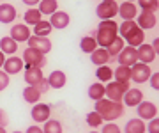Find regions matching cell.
<instances>
[{"mask_svg": "<svg viewBox=\"0 0 159 133\" xmlns=\"http://www.w3.org/2000/svg\"><path fill=\"white\" fill-rule=\"evenodd\" d=\"M92 36L96 37L99 48H108L119 37V23L115 20H102V21H99L96 32Z\"/></svg>", "mask_w": 159, "mask_h": 133, "instance_id": "cell-1", "label": "cell"}, {"mask_svg": "<svg viewBox=\"0 0 159 133\" xmlns=\"http://www.w3.org/2000/svg\"><path fill=\"white\" fill-rule=\"evenodd\" d=\"M119 36L127 43V46L138 48L140 45L145 43V32L136 25L134 20H127L119 25Z\"/></svg>", "mask_w": 159, "mask_h": 133, "instance_id": "cell-2", "label": "cell"}, {"mask_svg": "<svg viewBox=\"0 0 159 133\" xmlns=\"http://www.w3.org/2000/svg\"><path fill=\"white\" fill-rule=\"evenodd\" d=\"M124 103H119V101H111L108 98H102L99 101H96L94 105V110L102 117V121L106 122H113L115 119L124 116Z\"/></svg>", "mask_w": 159, "mask_h": 133, "instance_id": "cell-3", "label": "cell"}, {"mask_svg": "<svg viewBox=\"0 0 159 133\" xmlns=\"http://www.w3.org/2000/svg\"><path fill=\"white\" fill-rule=\"evenodd\" d=\"M129 89H131L129 83H122V82L111 80V82H108V83L104 85V98L122 103V98H124L125 91H129Z\"/></svg>", "mask_w": 159, "mask_h": 133, "instance_id": "cell-4", "label": "cell"}, {"mask_svg": "<svg viewBox=\"0 0 159 133\" xmlns=\"http://www.w3.org/2000/svg\"><path fill=\"white\" fill-rule=\"evenodd\" d=\"M119 14V4L115 0H102L96 7V16L99 20H113Z\"/></svg>", "mask_w": 159, "mask_h": 133, "instance_id": "cell-5", "label": "cell"}, {"mask_svg": "<svg viewBox=\"0 0 159 133\" xmlns=\"http://www.w3.org/2000/svg\"><path fill=\"white\" fill-rule=\"evenodd\" d=\"M21 59H23V62H25V66L41 68V69L46 66V55H43L41 52H37V50H34V48H25Z\"/></svg>", "mask_w": 159, "mask_h": 133, "instance_id": "cell-6", "label": "cell"}, {"mask_svg": "<svg viewBox=\"0 0 159 133\" xmlns=\"http://www.w3.org/2000/svg\"><path fill=\"white\" fill-rule=\"evenodd\" d=\"M150 75H152V71H150V66L148 64L136 62L131 68V80L136 82V83H145V82H148Z\"/></svg>", "mask_w": 159, "mask_h": 133, "instance_id": "cell-7", "label": "cell"}, {"mask_svg": "<svg viewBox=\"0 0 159 133\" xmlns=\"http://www.w3.org/2000/svg\"><path fill=\"white\" fill-rule=\"evenodd\" d=\"M30 116L35 122H46L51 116V107L48 103H35L32 105V110H30Z\"/></svg>", "mask_w": 159, "mask_h": 133, "instance_id": "cell-8", "label": "cell"}, {"mask_svg": "<svg viewBox=\"0 0 159 133\" xmlns=\"http://www.w3.org/2000/svg\"><path fill=\"white\" fill-rule=\"evenodd\" d=\"M136 114L142 121H150L154 117H157V107L152 103V101H147L143 99L142 103L136 107Z\"/></svg>", "mask_w": 159, "mask_h": 133, "instance_id": "cell-9", "label": "cell"}, {"mask_svg": "<svg viewBox=\"0 0 159 133\" xmlns=\"http://www.w3.org/2000/svg\"><path fill=\"white\" fill-rule=\"evenodd\" d=\"M9 37L11 39H14L20 45V43H27V41L30 39V36H32V32H30L29 29V25H25V23H16V25H12L11 27V32H9Z\"/></svg>", "mask_w": 159, "mask_h": 133, "instance_id": "cell-10", "label": "cell"}, {"mask_svg": "<svg viewBox=\"0 0 159 133\" xmlns=\"http://www.w3.org/2000/svg\"><path fill=\"white\" fill-rule=\"evenodd\" d=\"M117 62L120 66H127V68H133L134 64L138 62V53H136V48L133 46H124V50L119 53L117 57Z\"/></svg>", "mask_w": 159, "mask_h": 133, "instance_id": "cell-11", "label": "cell"}, {"mask_svg": "<svg viewBox=\"0 0 159 133\" xmlns=\"http://www.w3.org/2000/svg\"><path fill=\"white\" fill-rule=\"evenodd\" d=\"M136 25L140 27V29L145 32V30H150L156 27V23H157V18H156V12H148V11H142L138 12L136 16Z\"/></svg>", "mask_w": 159, "mask_h": 133, "instance_id": "cell-12", "label": "cell"}, {"mask_svg": "<svg viewBox=\"0 0 159 133\" xmlns=\"http://www.w3.org/2000/svg\"><path fill=\"white\" fill-rule=\"evenodd\" d=\"M29 43V48H34L37 52H41L43 55L51 52V41L50 37H39V36H30V39L27 41Z\"/></svg>", "mask_w": 159, "mask_h": 133, "instance_id": "cell-13", "label": "cell"}, {"mask_svg": "<svg viewBox=\"0 0 159 133\" xmlns=\"http://www.w3.org/2000/svg\"><path fill=\"white\" fill-rule=\"evenodd\" d=\"M48 21L51 23L53 29L62 30V29H67L69 27V23H71V16H69V12H66V11H57V12L51 14Z\"/></svg>", "mask_w": 159, "mask_h": 133, "instance_id": "cell-14", "label": "cell"}, {"mask_svg": "<svg viewBox=\"0 0 159 133\" xmlns=\"http://www.w3.org/2000/svg\"><path fill=\"white\" fill-rule=\"evenodd\" d=\"M23 68H25L23 59L16 57V55H11L9 59H6V62H4V66H2V71H6L7 75H18Z\"/></svg>", "mask_w": 159, "mask_h": 133, "instance_id": "cell-15", "label": "cell"}, {"mask_svg": "<svg viewBox=\"0 0 159 133\" xmlns=\"http://www.w3.org/2000/svg\"><path fill=\"white\" fill-rule=\"evenodd\" d=\"M119 16L122 18V21L127 20H136L138 16V6L133 2H122L119 4Z\"/></svg>", "mask_w": 159, "mask_h": 133, "instance_id": "cell-16", "label": "cell"}, {"mask_svg": "<svg viewBox=\"0 0 159 133\" xmlns=\"http://www.w3.org/2000/svg\"><path fill=\"white\" fill-rule=\"evenodd\" d=\"M136 53H138V62H143V64L154 62V59L157 57V55H156V52H154L152 45H148V43L140 45V46L136 48Z\"/></svg>", "mask_w": 159, "mask_h": 133, "instance_id": "cell-17", "label": "cell"}, {"mask_svg": "<svg viewBox=\"0 0 159 133\" xmlns=\"http://www.w3.org/2000/svg\"><path fill=\"white\" fill-rule=\"evenodd\" d=\"M143 101V93L136 87H133L129 91H125L124 98H122V103L124 107H138V105Z\"/></svg>", "mask_w": 159, "mask_h": 133, "instance_id": "cell-18", "label": "cell"}, {"mask_svg": "<svg viewBox=\"0 0 159 133\" xmlns=\"http://www.w3.org/2000/svg\"><path fill=\"white\" fill-rule=\"evenodd\" d=\"M48 85H50V89H62L64 85H66V82H67V76H66V73L60 69H55L51 71L50 75H48Z\"/></svg>", "mask_w": 159, "mask_h": 133, "instance_id": "cell-19", "label": "cell"}, {"mask_svg": "<svg viewBox=\"0 0 159 133\" xmlns=\"http://www.w3.org/2000/svg\"><path fill=\"white\" fill-rule=\"evenodd\" d=\"M25 82H27V85H37L44 76H43V71L41 68H32V66H25Z\"/></svg>", "mask_w": 159, "mask_h": 133, "instance_id": "cell-20", "label": "cell"}, {"mask_svg": "<svg viewBox=\"0 0 159 133\" xmlns=\"http://www.w3.org/2000/svg\"><path fill=\"white\" fill-rule=\"evenodd\" d=\"M16 9L12 4H0V23H12L16 20Z\"/></svg>", "mask_w": 159, "mask_h": 133, "instance_id": "cell-21", "label": "cell"}, {"mask_svg": "<svg viewBox=\"0 0 159 133\" xmlns=\"http://www.w3.org/2000/svg\"><path fill=\"white\" fill-rule=\"evenodd\" d=\"M145 131H147V124L142 119H129L125 122L124 130H122V133H145Z\"/></svg>", "mask_w": 159, "mask_h": 133, "instance_id": "cell-22", "label": "cell"}, {"mask_svg": "<svg viewBox=\"0 0 159 133\" xmlns=\"http://www.w3.org/2000/svg\"><path fill=\"white\" fill-rule=\"evenodd\" d=\"M90 60H92V64H96V66H104V64L111 62V57L108 55L106 48H96V50L90 53Z\"/></svg>", "mask_w": 159, "mask_h": 133, "instance_id": "cell-23", "label": "cell"}, {"mask_svg": "<svg viewBox=\"0 0 159 133\" xmlns=\"http://www.w3.org/2000/svg\"><path fill=\"white\" fill-rule=\"evenodd\" d=\"M21 96H23V99H25L27 103L35 105V103H39V99H41V96H43V94L39 93V89H37V87H34V85H27L25 89H23Z\"/></svg>", "mask_w": 159, "mask_h": 133, "instance_id": "cell-24", "label": "cell"}, {"mask_svg": "<svg viewBox=\"0 0 159 133\" xmlns=\"http://www.w3.org/2000/svg\"><path fill=\"white\" fill-rule=\"evenodd\" d=\"M18 50V43L14 39H11L9 36H6V37H2L0 39V52L4 53V55H14Z\"/></svg>", "mask_w": 159, "mask_h": 133, "instance_id": "cell-25", "label": "cell"}, {"mask_svg": "<svg viewBox=\"0 0 159 133\" xmlns=\"http://www.w3.org/2000/svg\"><path fill=\"white\" fill-rule=\"evenodd\" d=\"M96 78H97V82H101V83H108V82L113 80V69L110 68L108 64H104V66H97Z\"/></svg>", "mask_w": 159, "mask_h": 133, "instance_id": "cell-26", "label": "cell"}, {"mask_svg": "<svg viewBox=\"0 0 159 133\" xmlns=\"http://www.w3.org/2000/svg\"><path fill=\"white\" fill-rule=\"evenodd\" d=\"M23 20H25V25H37L43 20V14H41V11L37 9V7H30V9H27L25 11V14H23Z\"/></svg>", "mask_w": 159, "mask_h": 133, "instance_id": "cell-27", "label": "cell"}, {"mask_svg": "<svg viewBox=\"0 0 159 133\" xmlns=\"http://www.w3.org/2000/svg\"><path fill=\"white\" fill-rule=\"evenodd\" d=\"M37 9L41 11V14H46V16H51L53 12L58 11V2L57 0H41L37 4Z\"/></svg>", "mask_w": 159, "mask_h": 133, "instance_id": "cell-28", "label": "cell"}, {"mask_svg": "<svg viewBox=\"0 0 159 133\" xmlns=\"http://www.w3.org/2000/svg\"><path fill=\"white\" fill-rule=\"evenodd\" d=\"M124 46H125V41L119 36V37H117V39H115L113 43H111V45H110V46L106 48V52H108V55L111 57V60H117L119 53L122 52V50H124Z\"/></svg>", "mask_w": 159, "mask_h": 133, "instance_id": "cell-29", "label": "cell"}, {"mask_svg": "<svg viewBox=\"0 0 159 133\" xmlns=\"http://www.w3.org/2000/svg\"><path fill=\"white\" fill-rule=\"evenodd\" d=\"M113 78L115 82H122V83H129L131 82V68L127 66H120L117 69H113Z\"/></svg>", "mask_w": 159, "mask_h": 133, "instance_id": "cell-30", "label": "cell"}, {"mask_svg": "<svg viewBox=\"0 0 159 133\" xmlns=\"http://www.w3.org/2000/svg\"><path fill=\"white\" fill-rule=\"evenodd\" d=\"M80 48H81V52L83 53H89L90 55L96 48H99L97 46V41H96V37L94 36H85V37H81V41H80Z\"/></svg>", "mask_w": 159, "mask_h": 133, "instance_id": "cell-31", "label": "cell"}, {"mask_svg": "<svg viewBox=\"0 0 159 133\" xmlns=\"http://www.w3.org/2000/svg\"><path fill=\"white\" fill-rule=\"evenodd\" d=\"M51 30H53V27L48 20H41L37 25H34V36H39V37H48Z\"/></svg>", "mask_w": 159, "mask_h": 133, "instance_id": "cell-32", "label": "cell"}, {"mask_svg": "<svg viewBox=\"0 0 159 133\" xmlns=\"http://www.w3.org/2000/svg\"><path fill=\"white\" fill-rule=\"evenodd\" d=\"M89 98L94 99V101H99V99L104 98V83H101V82L90 83V87H89Z\"/></svg>", "mask_w": 159, "mask_h": 133, "instance_id": "cell-33", "label": "cell"}, {"mask_svg": "<svg viewBox=\"0 0 159 133\" xmlns=\"http://www.w3.org/2000/svg\"><path fill=\"white\" fill-rule=\"evenodd\" d=\"M43 131L44 133H62V122L57 121V119H48L43 126Z\"/></svg>", "mask_w": 159, "mask_h": 133, "instance_id": "cell-34", "label": "cell"}, {"mask_svg": "<svg viewBox=\"0 0 159 133\" xmlns=\"http://www.w3.org/2000/svg\"><path fill=\"white\" fill-rule=\"evenodd\" d=\"M138 7L142 11H148V12H156L159 9V0H136Z\"/></svg>", "mask_w": 159, "mask_h": 133, "instance_id": "cell-35", "label": "cell"}, {"mask_svg": "<svg viewBox=\"0 0 159 133\" xmlns=\"http://www.w3.org/2000/svg\"><path fill=\"white\" fill-rule=\"evenodd\" d=\"M87 124H89L90 128H99V126L104 124V121H102V117L97 114L96 110H92V112L87 114Z\"/></svg>", "mask_w": 159, "mask_h": 133, "instance_id": "cell-36", "label": "cell"}, {"mask_svg": "<svg viewBox=\"0 0 159 133\" xmlns=\"http://www.w3.org/2000/svg\"><path fill=\"white\" fill-rule=\"evenodd\" d=\"M101 133H122L119 124H115V122H106L104 126H102V131Z\"/></svg>", "mask_w": 159, "mask_h": 133, "instance_id": "cell-37", "label": "cell"}, {"mask_svg": "<svg viewBox=\"0 0 159 133\" xmlns=\"http://www.w3.org/2000/svg\"><path fill=\"white\" fill-rule=\"evenodd\" d=\"M9 82H11V76L7 75L6 71L0 69V91H6L7 85H9Z\"/></svg>", "mask_w": 159, "mask_h": 133, "instance_id": "cell-38", "label": "cell"}, {"mask_svg": "<svg viewBox=\"0 0 159 133\" xmlns=\"http://www.w3.org/2000/svg\"><path fill=\"white\" fill-rule=\"evenodd\" d=\"M147 131L148 133H159V117H154V119H150V121H148Z\"/></svg>", "mask_w": 159, "mask_h": 133, "instance_id": "cell-39", "label": "cell"}, {"mask_svg": "<svg viewBox=\"0 0 159 133\" xmlns=\"http://www.w3.org/2000/svg\"><path fill=\"white\" fill-rule=\"evenodd\" d=\"M148 83H150V87H152L154 91H159V71H157V73H152V75H150V78H148Z\"/></svg>", "mask_w": 159, "mask_h": 133, "instance_id": "cell-40", "label": "cell"}, {"mask_svg": "<svg viewBox=\"0 0 159 133\" xmlns=\"http://www.w3.org/2000/svg\"><path fill=\"white\" fill-rule=\"evenodd\" d=\"M37 89H39V93L41 94H44V93H48V89H50V85H48V80H46V78H43V80L39 82V83H37Z\"/></svg>", "mask_w": 159, "mask_h": 133, "instance_id": "cell-41", "label": "cell"}, {"mask_svg": "<svg viewBox=\"0 0 159 133\" xmlns=\"http://www.w3.org/2000/svg\"><path fill=\"white\" fill-rule=\"evenodd\" d=\"M25 133H44V131H43V128H41V126H37V124H32V126L27 128V131H25Z\"/></svg>", "mask_w": 159, "mask_h": 133, "instance_id": "cell-42", "label": "cell"}, {"mask_svg": "<svg viewBox=\"0 0 159 133\" xmlns=\"http://www.w3.org/2000/svg\"><path fill=\"white\" fill-rule=\"evenodd\" d=\"M7 122H9L7 114L4 112V110H0V126H7Z\"/></svg>", "mask_w": 159, "mask_h": 133, "instance_id": "cell-43", "label": "cell"}, {"mask_svg": "<svg viewBox=\"0 0 159 133\" xmlns=\"http://www.w3.org/2000/svg\"><path fill=\"white\" fill-rule=\"evenodd\" d=\"M152 48H154V52H156V55H159V37H156L152 41Z\"/></svg>", "mask_w": 159, "mask_h": 133, "instance_id": "cell-44", "label": "cell"}, {"mask_svg": "<svg viewBox=\"0 0 159 133\" xmlns=\"http://www.w3.org/2000/svg\"><path fill=\"white\" fill-rule=\"evenodd\" d=\"M21 2L25 4V6H37L41 0H21Z\"/></svg>", "mask_w": 159, "mask_h": 133, "instance_id": "cell-45", "label": "cell"}, {"mask_svg": "<svg viewBox=\"0 0 159 133\" xmlns=\"http://www.w3.org/2000/svg\"><path fill=\"white\" fill-rule=\"evenodd\" d=\"M4 62H6V55L0 52V69H2V66H4Z\"/></svg>", "mask_w": 159, "mask_h": 133, "instance_id": "cell-46", "label": "cell"}, {"mask_svg": "<svg viewBox=\"0 0 159 133\" xmlns=\"http://www.w3.org/2000/svg\"><path fill=\"white\" fill-rule=\"evenodd\" d=\"M0 133H7L6 131V126H0Z\"/></svg>", "mask_w": 159, "mask_h": 133, "instance_id": "cell-47", "label": "cell"}, {"mask_svg": "<svg viewBox=\"0 0 159 133\" xmlns=\"http://www.w3.org/2000/svg\"><path fill=\"white\" fill-rule=\"evenodd\" d=\"M125 2H133V4H134V2H136V0H125Z\"/></svg>", "mask_w": 159, "mask_h": 133, "instance_id": "cell-48", "label": "cell"}, {"mask_svg": "<svg viewBox=\"0 0 159 133\" xmlns=\"http://www.w3.org/2000/svg\"><path fill=\"white\" fill-rule=\"evenodd\" d=\"M90 133H101V131H90Z\"/></svg>", "mask_w": 159, "mask_h": 133, "instance_id": "cell-49", "label": "cell"}, {"mask_svg": "<svg viewBox=\"0 0 159 133\" xmlns=\"http://www.w3.org/2000/svg\"><path fill=\"white\" fill-rule=\"evenodd\" d=\"M12 133H21V131H12Z\"/></svg>", "mask_w": 159, "mask_h": 133, "instance_id": "cell-50", "label": "cell"}]
</instances>
